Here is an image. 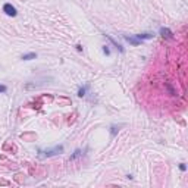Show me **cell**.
I'll list each match as a JSON object with an SVG mask.
<instances>
[{
	"mask_svg": "<svg viewBox=\"0 0 188 188\" xmlns=\"http://www.w3.org/2000/svg\"><path fill=\"white\" fill-rule=\"evenodd\" d=\"M62 152H63V146H54L53 149H49V150H38V156L41 159H44V157H51V156L60 154Z\"/></svg>",
	"mask_w": 188,
	"mask_h": 188,
	"instance_id": "obj_1",
	"label": "cell"
},
{
	"mask_svg": "<svg viewBox=\"0 0 188 188\" xmlns=\"http://www.w3.org/2000/svg\"><path fill=\"white\" fill-rule=\"evenodd\" d=\"M3 12L7 15V16H16V9L10 4V3H6L3 6Z\"/></svg>",
	"mask_w": 188,
	"mask_h": 188,
	"instance_id": "obj_2",
	"label": "cell"
},
{
	"mask_svg": "<svg viewBox=\"0 0 188 188\" xmlns=\"http://www.w3.org/2000/svg\"><path fill=\"white\" fill-rule=\"evenodd\" d=\"M160 35L163 38H173V33L169 28H160Z\"/></svg>",
	"mask_w": 188,
	"mask_h": 188,
	"instance_id": "obj_3",
	"label": "cell"
},
{
	"mask_svg": "<svg viewBox=\"0 0 188 188\" xmlns=\"http://www.w3.org/2000/svg\"><path fill=\"white\" fill-rule=\"evenodd\" d=\"M123 38H125V40H126V41H128V43H131V44H132V46H138V44H140V43H141V41H140V40H138L137 37H135V35H129V37H128V35H125V37H123Z\"/></svg>",
	"mask_w": 188,
	"mask_h": 188,
	"instance_id": "obj_4",
	"label": "cell"
},
{
	"mask_svg": "<svg viewBox=\"0 0 188 188\" xmlns=\"http://www.w3.org/2000/svg\"><path fill=\"white\" fill-rule=\"evenodd\" d=\"M106 38H107V40H109V41H110V43H112V44H113V46H115V47H116V49H118L120 53H123V47H122L120 44H118V43H116V41H115V40L110 37V35H106Z\"/></svg>",
	"mask_w": 188,
	"mask_h": 188,
	"instance_id": "obj_5",
	"label": "cell"
},
{
	"mask_svg": "<svg viewBox=\"0 0 188 188\" xmlns=\"http://www.w3.org/2000/svg\"><path fill=\"white\" fill-rule=\"evenodd\" d=\"M135 37H137L140 41H143V40H150L153 35H152V34H137Z\"/></svg>",
	"mask_w": 188,
	"mask_h": 188,
	"instance_id": "obj_6",
	"label": "cell"
},
{
	"mask_svg": "<svg viewBox=\"0 0 188 188\" xmlns=\"http://www.w3.org/2000/svg\"><path fill=\"white\" fill-rule=\"evenodd\" d=\"M35 57H37L35 53H27V54L22 56V60H31V59H35Z\"/></svg>",
	"mask_w": 188,
	"mask_h": 188,
	"instance_id": "obj_7",
	"label": "cell"
},
{
	"mask_svg": "<svg viewBox=\"0 0 188 188\" xmlns=\"http://www.w3.org/2000/svg\"><path fill=\"white\" fill-rule=\"evenodd\" d=\"M87 88L88 85H84V87H80V90H78V97H84L87 93Z\"/></svg>",
	"mask_w": 188,
	"mask_h": 188,
	"instance_id": "obj_8",
	"label": "cell"
},
{
	"mask_svg": "<svg viewBox=\"0 0 188 188\" xmlns=\"http://www.w3.org/2000/svg\"><path fill=\"white\" fill-rule=\"evenodd\" d=\"M81 154H82V152H81V150H75V152H74V154L71 156V160H74V159H77V157H80Z\"/></svg>",
	"mask_w": 188,
	"mask_h": 188,
	"instance_id": "obj_9",
	"label": "cell"
},
{
	"mask_svg": "<svg viewBox=\"0 0 188 188\" xmlns=\"http://www.w3.org/2000/svg\"><path fill=\"white\" fill-rule=\"evenodd\" d=\"M102 51L104 53V54H106V56H109V54H110V49H109V46H103Z\"/></svg>",
	"mask_w": 188,
	"mask_h": 188,
	"instance_id": "obj_10",
	"label": "cell"
},
{
	"mask_svg": "<svg viewBox=\"0 0 188 188\" xmlns=\"http://www.w3.org/2000/svg\"><path fill=\"white\" fill-rule=\"evenodd\" d=\"M110 129H112V131H110V132H112V135H116V132H118V128H116V126H112Z\"/></svg>",
	"mask_w": 188,
	"mask_h": 188,
	"instance_id": "obj_11",
	"label": "cell"
},
{
	"mask_svg": "<svg viewBox=\"0 0 188 188\" xmlns=\"http://www.w3.org/2000/svg\"><path fill=\"white\" fill-rule=\"evenodd\" d=\"M179 169H181L182 172H185V171H187V166H185L184 163H181V165H179Z\"/></svg>",
	"mask_w": 188,
	"mask_h": 188,
	"instance_id": "obj_12",
	"label": "cell"
},
{
	"mask_svg": "<svg viewBox=\"0 0 188 188\" xmlns=\"http://www.w3.org/2000/svg\"><path fill=\"white\" fill-rule=\"evenodd\" d=\"M6 85H0V93H6Z\"/></svg>",
	"mask_w": 188,
	"mask_h": 188,
	"instance_id": "obj_13",
	"label": "cell"
},
{
	"mask_svg": "<svg viewBox=\"0 0 188 188\" xmlns=\"http://www.w3.org/2000/svg\"><path fill=\"white\" fill-rule=\"evenodd\" d=\"M77 50L81 51V50H82V46H81V44H77Z\"/></svg>",
	"mask_w": 188,
	"mask_h": 188,
	"instance_id": "obj_14",
	"label": "cell"
}]
</instances>
